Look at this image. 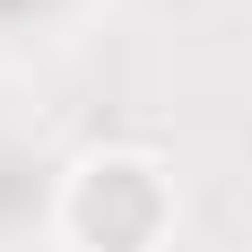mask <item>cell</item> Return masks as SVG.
<instances>
[{"mask_svg":"<svg viewBox=\"0 0 252 252\" xmlns=\"http://www.w3.org/2000/svg\"><path fill=\"white\" fill-rule=\"evenodd\" d=\"M52 226L70 252H165L174 244V174L148 148H87L61 174Z\"/></svg>","mask_w":252,"mask_h":252,"instance_id":"1","label":"cell"}]
</instances>
